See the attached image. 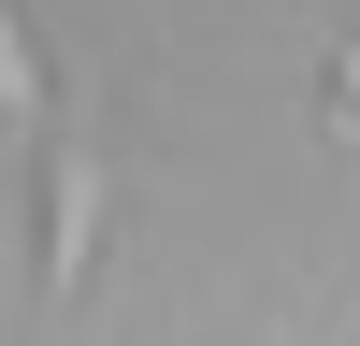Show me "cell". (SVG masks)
<instances>
[{
	"label": "cell",
	"instance_id": "obj_3",
	"mask_svg": "<svg viewBox=\"0 0 360 346\" xmlns=\"http://www.w3.org/2000/svg\"><path fill=\"white\" fill-rule=\"evenodd\" d=\"M317 115H332V130L360 144V29H346V44H332V86H317Z\"/></svg>",
	"mask_w": 360,
	"mask_h": 346
},
{
	"label": "cell",
	"instance_id": "obj_1",
	"mask_svg": "<svg viewBox=\"0 0 360 346\" xmlns=\"http://www.w3.org/2000/svg\"><path fill=\"white\" fill-rule=\"evenodd\" d=\"M101 231H115V130H101L86 86H58V101H44V274H29V303H44V317L86 303Z\"/></svg>",
	"mask_w": 360,
	"mask_h": 346
},
{
	"label": "cell",
	"instance_id": "obj_2",
	"mask_svg": "<svg viewBox=\"0 0 360 346\" xmlns=\"http://www.w3.org/2000/svg\"><path fill=\"white\" fill-rule=\"evenodd\" d=\"M44 101H58V86H44V44H29V15L0 0V144L44 130Z\"/></svg>",
	"mask_w": 360,
	"mask_h": 346
}]
</instances>
